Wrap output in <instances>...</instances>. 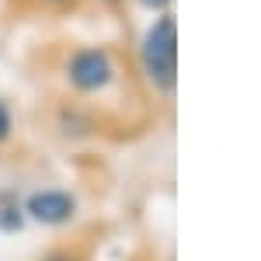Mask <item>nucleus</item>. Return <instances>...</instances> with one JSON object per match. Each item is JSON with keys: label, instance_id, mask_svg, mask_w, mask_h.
I'll use <instances>...</instances> for the list:
<instances>
[{"label": "nucleus", "instance_id": "f257e3e1", "mask_svg": "<svg viewBox=\"0 0 261 261\" xmlns=\"http://www.w3.org/2000/svg\"><path fill=\"white\" fill-rule=\"evenodd\" d=\"M140 66L153 91L171 94L178 84V21L171 11L150 21L140 39Z\"/></svg>", "mask_w": 261, "mask_h": 261}, {"label": "nucleus", "instance_id": "6e6552de", "mask_svg": "<svg viewBox=\"0 0 261 261\" xmlns=\"http://www.w3.org/2000/svg\"><path fill=\"white\" fill-rule=\"evenodd\" d=\"M45 4H73V0H45Z\"/></svg>", "mask_w": 261, "mask_h": 261}, {"label": "nucleus", "instance_id": "f03ea898", "mask_svg": "<svg viewBox=\"0 0 261 261\" xmlns=\"http://www.w3.org/2000/svg\"><path fill=\"white\" fill-rule=\"evenodd\" d=\"M115 77H119V66L105 45H81L66 60V81L81 94H101L115 84Z\"/></svg>", "mask_w": 261, "mask_h": 261}, {"label": "nucleus", "instance_id": "0eeeda50", "mask_svg": "<svg viewBox=\"0 0 261 261\" xmlns=\"http://www.w3.org/2000/svg\"><path fill=\"white\" fill-rule=\"evenodd\" d=\"M42 261H81L77 254H66V251H56V254H45Z\"/></svg>", "mask_w": 261, "mask_h": 261}, {"label": "nucleus", "instance_id": "423d86ee", "mask_svg": "<svg viewBox=\"0 0 261 261\" xmlns=\"http://www.w3.org/2000/svg\"><path fill=\"white\" fill-rule=\"evenodd\" d=\"M140 4H143V7H150V11H161V14H164L174 0H140Z\"/></svg>", "mask_w": 261, "mask_h": 261}, {"label": "nucleus", "instance_id": "20e7f679", "mask_svg": "<svg viewBox=\"0 0 261 261\" xmlns=\"http://www.w3.org/2000/svg\"><path fill=\"white\" fill-rule=\"evenodd\" d=\"M21 226H24V209H18V205H4V209H0V230L11 233V230H21Z\"/></svg>", "mask_w": 261, "mask_h": 261}, {"label": "nucleus", "instance_id": "39448f33", "mask_svg": "<svg viewBox=\"0 0 261 261\" xmlns=\"http://www.w3.org/2000/svg\"><path fill=\"white\" fill-rule=\"evenodd\" d=\"M11 125H14V122H11V108H7V105L0 101V143L11 136Z\"/></svg>", "mask_w": 261, "mask_h": 261}, {"label": "nucleus", "instance_id": "7ed1b4c3", "mask_svg": "<svg viewBox=\"0 0 261 261\" xmlns=\"http://www.w3.org/2000/svg\"><path fill=\"white\" fill-rule=\"evenodd\" d=\"M24 216L42 226H63L77 216V199L63 188H42L24 199Z\"/></svg>", "mask_w": 261, "mask_h": 261}]
</instances>
